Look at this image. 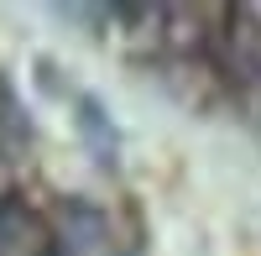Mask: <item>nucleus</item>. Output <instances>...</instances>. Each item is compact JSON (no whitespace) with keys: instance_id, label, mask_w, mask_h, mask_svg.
<instances>
[{"instance_id":"nucleus-1","label":"nucleus","mask_w":261,"mask_h":256,"mask_svg":"<svg viewBox=\"0 0 261 256\" xmlns=\"http://www.w3.org/2000/svg\"><path fill=\"white\" fill-rule=\"evenodd\" d=\"M0 256H53L47 251V225L21 199H0Z\"/></svg>"}]
</instances>
